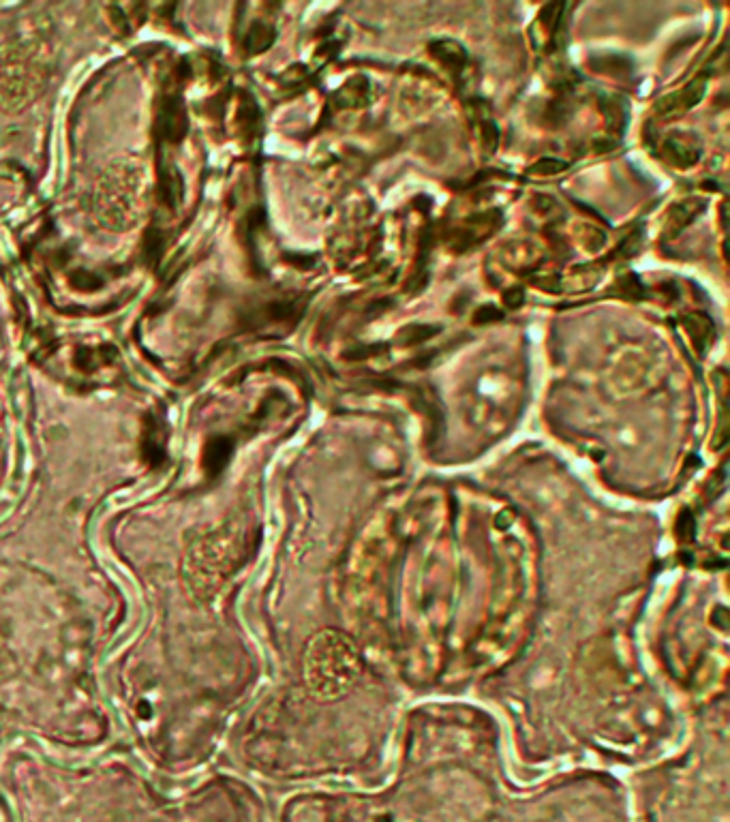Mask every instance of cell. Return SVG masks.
Here are the masks:
<instances>
[{"instance_id": "1", "label": "cell", "mask_w": 730, "mask_h": 822, "mask_svg": "<svg viewBox=\"0 0 730 822\" xmlns=\"http://www.w3.org/2000/svg\"><path fill=\"white\" fill-rule=\"evenodd\" d=\"M54 52L43 37H15L0 45V112L30 108L50 86Z\"/></svg>"}, {"instance_id": "2", "label": "cell", "mask_w": 730, "mask_h": 822, "mask_svg": "<svg viewBox=\"0 0 730 822\" xmlns=\"http://www.w3.org/2000/svg\"><path fill=\"white\" fill-rule=\"evenodd\" d=\"M148 200L146 165L140 159L120 157L105 167L97 180L93 193L95 219L108 232H131L146 217Z\"/></svg>"}, {"instance_id": "3", "label": "cell", "mask_w": 730, "mask_h": 822, "mask_svg": "<svg viewBox=\"0 0 730 822\" xmlns=\"http://www.w3.org/2000/svg\"><path fill=\"white\" fill-rule=\"evenodd\" d=\"M360 673V658L354 645L337 632L317 634L304 658V675L315 696L334 698L352 688Z\"/></svg>"}, {"instance_id": "4", "label": "cell", "mask_w": 730, "mask_h": 822, "mask_svg": "<svg viewBox=\"0 0 730 822\" xmlns=\"http://www.w3.org/2000/svg\"><path fill=\"white\" fill-rule=\"evenodd\" d=\"M501 223H504V217H501L499 210L480 212V215L469 217L450 238L452 251H465L469 247L480 245L484 238L493 236L499 230Z\"/></svg>"}, {"instance_id": "5", "label": "cell", "mask_w": 730, "mask_h": 822, "mask_svg": "<svg viewBox=\"0 0 730 822\" xmlns=\"http://www.w3.org/2000/svg\"><path fill=\"white\" fill-rule=\"evenodd\" d=\"M705 93H707V82H705V78H696V80H692L688 86H683L681 90H677V93H671V95H666V97H662L658 103H656V114L660 116V118H664V120H673V118H677V116H683L686 112H690L694 105H698L703 101V97H705Z\"/></svg>"}, {"instance_id": "6", "label": "cell", "mask_w": 730, "mask_h": 822, "mask_svg": "<svg viewBox=\"0 0 730 822\" xmlns=\"http://www.w3.org/2000/svg\"><path fill=\"white\" fill-rule=\"evenodd\" d=\"M662 157L675 167L688 170L701 159V148L690 135H668L662 142Z\"/></svg>"}, {"instance_id": "7", "label": "cell", "mask_w": 730, "mask_h": 822, "mask_svg": "<svg viewBox=\"0 0 730 822\" xmlns=\"http://www.w3.org/2000/svg\"><path fill=\"white\" fill-rule=\"evenodd\" d=\"M429 54L437 60L441 67H446L450 73L459 75L467 67V50L459 41L454 39H437L429 45Z\"/></svg>"}, {"instance_id": "8", "label": "cell", "mask_w": 730, "mask_h": 822, "mask_svg": "<svg viewBox=\"0 0 730 822\" xmlns=\"http://www.w3.org/2000/svg\"><path fill=\"white\" fill-rule=\"evenodd\" d=\"M705 206L707 204L703 200H696V197H690V200H683L681 204L673 206L666 221V236L675 238L677 234H681L698 215H701V212H705Z\"/></svg>"}, {"instance_id": "9", "label": "cell", "mask_w": 730, "mask_h": 822, "mask_svg": "<svg viewBox=\"0 0 730 822\" xmlns=\"http://www.w3.org/2000/svg\"><path fill=\"white\" fill-rule=\"evenodd\" d=\"M371 101V84L367 78H362V75H356L349 82L343 84V88L339 90L337 95H334V103H337V108H364Z\"/></svg>"}, {"instance_id": "10", "label": "cell", "mask_w": 730, "mask_h": 822, "mask_svg": "<svg viewBox=\"0 0 730 822\" xmlns=\"http://www.w3.org/2000/svg\"><path fill=\"white\" fill-rule=\"evenodd\" d=\"M683 328H686V332L690 334V339L694 341L696 352L705 354L707 349L711 347L713 334H716V330H713L711 317L705 315V313H690V315L683 317Z\"/></svg>"}, {"instance_id": "11", "label": "cell", "mask_w": 730, "mask_h": 822, "mask_svg": "<svg viewBox=\"0 0 730 822\" xmlns=\"http://www.w3.org/2000/svg\"><path fill=\"white\" fill-rule=\"evenodd\" d=\"M591 71H598L611 78H630L632 58L626 54H600L589 60Z\"/></svg>"}, {"instance_id": "12", "label": "cell", "mask_w": 730, "mask_h": 822, "mask_svg": "<svg viewBox=\"0 0 730 822\" xmlns=\"http://www.w3.org/2000/svg\"><path fill=\"white\" fill-rule=\"evenodd\" d=\"M439 332H441V326H435V324H409L397 332V343L407 345V347L418 345V343L433 339Z\"/></svg>"}, {"instance_id": "13", "label": "cell", "mask_w": 730, "mask_h": 822, "mask_svg": "<svg viewBox=\"0 0 730 822\" xmlns=\"http://www.w3.org/2000/svg\"><path fill=\"white\" fill-rule=\"evenodd\" d=\"M568 170V163L561 161V159H553V157H546L540 159L538 163H534L529 167V174L531 176H557L561 172Z\"/></svg>"}, {"instance_id": "14", "label": "cell", "mask_w": 730, "mask_h": 822, "mask_svg": "<svg viewBox=\"0 0 730 822\" xmlns=\"http://www.w3.org/2000/svg\"><path fill=\"white\" fill-rule=\"evenodd\" d=\"M480 135H482L484 152H486V155H493V152L497 150V144H499V129H497V125L493 123L491 118H482Z\"/></svg>"}, {"instance_id": "15", "label": "cell", "mask_w": 730, "mask_h": 822, "mask_svg": "<svg viewBox=\"0 0 730 822\" xmlns=\"http://www.w3.org/2000/svg\"><path fill=\"white\" fill-rule=\"evenodd\" d=\"M499 319H504V313L493 307V304H484V307L474 313V324L478 326H489L493 322H499Z\"/></svg>"}, {"instance_id": "16", "label": "cell", "mask_w": 730, "mask_h": 822, "mask_svg": "<svg viewBox=\"0 0 730 822\" xmlns=\"http://www.w3.org/2000/svg\"><path fill=\"white\" fill-rule=\"evenodd\" d=\"M602 110H604V114H606V118H608V123H611V127H617V129L623 127V118H626V114H623L621 103H617V101H613V99H606V101L602 103Z\"/></svg>"}, {"instance_id": "17", "label": "cell", "mask_w": 730, "mask_h": 822, "mask_svg": "<svg viewBox=\"0 0 730 822\" xmlns=\"http://www.w3.org/2000/svg\"><path fill=\"white\" fill-rule=\"evenodd\" d=\"M523 302H525V292L521 287H512L504 294V304L508 309H519L523 307Z\"/></svg>"}]
</instances>
